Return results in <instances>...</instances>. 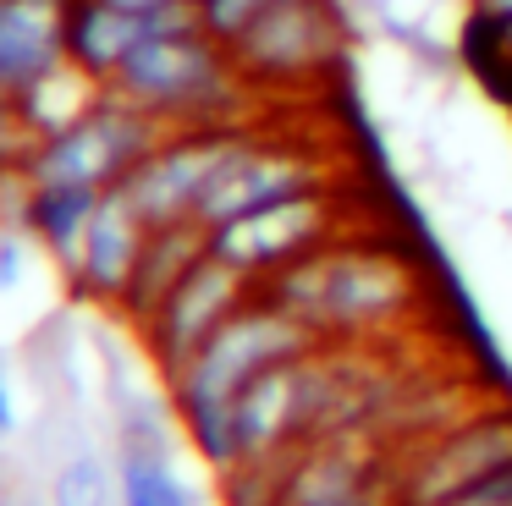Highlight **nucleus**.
I'll return each instance as SVG.
<instances>
[{
	"instance_id": "obj_26",
	"label": "nucleus",
	"mask_w": 512,
	"mask_h": 506,
	"mask_svg": "<svg viewBox=\"0 0 512 506\" xmlns=\"http://www.w3.org/2000/svg\"><path fill=\"white\" fill-rule=\"evenodd\" d=\"M0 171H6V165H0Z\"/></svg>"
},
{
	"instance_id": "obj_2",
	"label": "nucleus",
	"mask_w": 512,
	"mask_h": 506,
	"mask_svg": "<svg viewBox=\"0 0 512 506\" xmlns=\"http://www.w3.org/2000/svg\"><path fill=\"white\" fill-rule=\"evenodd\" d=\"M259 292L281 303L292 319H303L320 341L364 347L419 308V270L391 242H369L347 231V237L303 253L298 264L276 270L270 281H259Z\"/></svg>"
},
{
	"instance_id": "obj_1",
	"label": "nucleus",
	"mask_w": 512,
	"mask_h": 506,
	"mask_svg": "<svg viewBox=\"0 0 512 506\" xmlns=\"http://www.w3.org/2000/svg\"><path fill=\"white\" fill-rule=\"evenodd\" d=\"M314 347H325V341L254 286V297L166 380L182 440H188V451L215 479L226 468H237V413L232 407L243 396V385L287 358H303Z\"/></svg>"
},
{
	"instance_id": "obj_13",
	"label": "nucleus",
	"mask_w": 512,
	"mask_h": 506,
	"mask_svg": "<svg viewBox=\"0 0 512 506\" xmlns=\"http://www.w3.org/2000/svg\"><path fill=\"white\" fill-rule=\"evenodd\" d=\"M144 39L149 17L138 0H67V61L100 83H111Z\"/></svg>"
},
{
	"instance_id": "obj_14",
	"label": "nucleus",
	"mask_w": 512,
	"mask_h": 506,
	"mask_svg": "<svg viewBox=\"0 0 512 506\" xmlns=\"http://www.w3.org/2000/svg\"><path fill=\"white\" fill-rule=\"evenodd\" d=\"M204 248H210V231H204L199 220L149 226V242H144V253H138V270H133V281H127L122 303H116V314L133 325V336L144 330V319L155 314L160 303H166L171 286H177L182 275H188L193 264L204 259Z\"/></svg>"
},
{
	"instance_id": "obj_9",
	"label": "nucleus",
	"mask_w": 512,
	"mask_h": 506,
	"mask_svg": "<svg viewBox=\"0 0 512 506\" xmlns=\"http://www.w3.org/2000/svg\"><path fill=\"white\" fill-rule=\"evenodd\" d=\"M314 187H336L331 160H325L314 143L298 138H265V132H248L243 149L215 171L210 193L199 198V226L215 231L237 215H254L265 204H281V198L314 193Z\"/></svg>"
},
{
	"instance_id": "obj_20",
	"label": "nucleus",
	"mask_w": 512,
	"mask_h": 506,
	"mask_svg": "<svg viewBox=\"0 0 512 506\" xmlns=\"http://www.w3.org/2000/svg\"><path fill=\"white\" fill-rule=\"evenodd\" d=\"M34 248L39 242L28 237L23 226H0V297H12L17 286L28 281V270H34Z\"/></svg>"
},
{
	"instance_id": "obj_10",
	"label": "nucleus",
	"mask_w": 512,
	"mask_h": 506,
	"mask_svg": "<svg viewBox=\"0 0 512 506\" xmlns=\"http://www.w3.org/2000/svg\"><path fill=\"white\" fill-rule=\"evenodd\" d=\"M248 297H254V281L204 248V259L171 286L166 303H160L155 314L144 319V330H138V347H144L149 369L160 374V385H166L171 374H177L182 363H188L193 352L248 303Z\"/></svg>"
},
{
	"instance_id": "obj_25",
	"label": "nucleus",
	"mask_w": 512,
	"mask_h": 506,
	"mask_svg": "<svg viewBox=\"0 0 512 506\" xmlns=\"http://www.w3.org/2000/svg\"><path fill=\"white\" fill-rule=\"evenodd\" d=\"M17 506H50V501H17Z\"/></svg>"
},
{
	"instance_id": "obj_19",
	"label": "nucleus",
	"mask_w": 512,
	"mask_h": 506,
	"mask_svg": "<svg viewBox=\"0 0 512 506\" xmlns=\"http://www.w3.org/2000/svg\"><path fill=\"white\" fill-rule=\"evenodd\" d=\"M276 6H287V0H199V28L210 33V39L232 44Z\"/></svg>"
},
{
	"instance_id": "obj_22",
	"label": "nucleus",
	"mask_w": 512,
	"mask_h": 506,
	"mask_svg": "<svg viewBox=\"0 0 512 506\" xmlns=\"http://www.w3.org/2000/svg\"><path fill=\"white\" fill-rule=\"evenodd\" d=\"M441 506H512V457L501 462L496 473H485L479 484H468L463 495H452V501Z\"/></svg>"
},
{
	"instance_id": "obj_17",
	"label": "nucleus",
	"mask_w": 512,
	"mask_h": 506,
	"mask_svg": "<svg viewBox=\"0 0 512 506\" xmlns=\"http://www.w3.org/2000/svg\"><path fill=\"white\" fill-rule=\"evenodd\" d=\"M50 506H116V462L100 451H72L50 473Z\"/></svg>"
},
{
	"instance_id": "obj_8",
	"label": "nucleus",
	"mask_w": 512,
	"mask_h": 506,
	"mask_svg": "<svg viewBox=\"0 0 512 506\" xmlns=\"http://www.w3.org/2000/svg\"><path fill=\"white\" fill-rule=\"evenodd\" d=\"M254 127H177L127 171L122 198L149 226H177L199 215V198L210 193L215 171L243 149Z\"/></svg>"
},
{
	"instance_id": "obj_7",
	"label": "nucleus",
	"mask_w": 512,
	"mask_h": 506,
	"mask_svg": "<svg viewBox=\"0 0 512 506\" xmlns=\"http://www.w3.org/2000/svg\"><path fill=\"white\" fill-rule=\"evenodd\" d=\"M512 457V407H474L441 435L391 457V495L397 506H441L496 473Z\"/></svg>"
},
{
	"instance_id": "obj_15",
	"label": "nucleus",
	"mask_w": 512,
	"mask_h": 506,
	"mask_svg": "<svg viewBox=\"0 0 512 506\" xmlns=\"http://www.w3.org/2000/svg\"><path fill=\"white\" fill-rule=\"evenodd\" d=\"M105 193L94 187H78V182H28V198H23V231L61 264V275L78 264V248H83V231H89L94 209H100Z\"/></svg>"
},
{
	"instance_id": "obj_21",
	"label": "nucleus",
	"mask_w": 512,
	"mask_h": 506,
	"mask_svg": "<svg viewBox=\"0 0 512 506\" xmlns=\"http://www.w3.org/2000/svg\"><path fill=\"white\" fill-rule=\"evenodd\" d=\"M34 143H39V132L28 127L23 105L12 94H0V165H23L34 154Z\"/></svg>"
},
{
	"instance_id": "obj_18",
	"label": "nucleus",
	"mask_w": 512,
	"mask_h": 506,
	"mask_svg": "<svg viewBox=\"0 0 512 506\" xmlns=\"http://www.w3.org/2000/svg\"><path fill=\"white\" fill-rule=\"evenodd\" d=\"M281 468H287V457L226 468L221 473V501L226 506H281Z\"/></svg>"
},
{
	"instance_id": "obj_3",
	"label": "nucleus",
	"mask_w": 512,
	"mask_h": 506,
	"mask_svg": "<svg viewBox=\"0 0 512 506\" xmlns=\"http://www.w3.org/2000/svg\"><path fill=\"white\" fill-rule=\"evenodd\" d=\"M105 88L133 99L138 110L160 127H254V99L259 88L237 72L232 50L210 39L204 28L193 33H160L144 39Z\"/></svg>"
},
{
	"instance_id": "obj_16",
	"label": "nucleus",
	"mask_w": 512,
	"mask_h": 506,
	"mask_svg": "<svg viewBox=\"0 0 512 506\" xmlns=\"http://www.w3.org/2000/svg\"><path fill=\"white\" fill-rule=\"evenodd\" d=\"M100 94H105V83H100V77H89L83 66L61 61L56 72H45L34 88H23V94H17V105H23L28 127H34L39 138H50V132L72 127V121H78L83 110H94V105H100Z\"/></svg>"
},
{
	"instance_id": "obj_4",
	"label": "nucleus",
	"mask_w": 512,
	"mask_h": 506,
	"mask_svg": "<svg viewBox=\"0 0 512 506\" xmlns=\"http://www.w3.org/2000/svg\"><path fill=\"white\" fill-rule=\"evenodd\" d=\"M166 132L171 127H160L149 110H138L116 88H105L94 110H83L72 127L34 143V154L23 160V176L28 182H78L94 187V193H111Z\"/></svg>"
},
{
	"instance_id": "obj_12",
	"label": "nucleus",
	"mask_w": 512,
	"mask_h": 506,
	"mask_svg": "<svg viewBox=\"0 0 512 506\" xmlns=\"http://www.w3.org/2000/svg\"><path fill=\"white\" fill-rule=\"evenodd\" d=\"M67 61V0H0V94H23Z\"/></svg>"
},
{
	"instance_id": "obj_11",
	"label": "nucleus",
	"mask_w": 512,
	"mask_h": 506,
	"mask_svg": "<svg viewBox=\"0 0 512 506\" xmlns=\"http://www.w3.org/2000/svg\"><path fill=\"white\" fill-rule=\"evenodd\" d=\"M144 242H149V220L122 198V187H111V193L100 198V209H94L89 231H83L78 264L67 270L72 297L100 303V308H116L122 292H127V281H133V270H138Z\"/></svg>"
},
{
	"instance_id": "obj_24",
	"label": "nucleus",
	"mask_w": 512,
	"mask_h": 506,
	"mask_svg": "<svg viewBox=\"0 0 512 506\" xmlns=\"http://www.w3.org/2000/svg\"><path fill=\"white\" fill-rule=\"evenodd\" d=\"M17 435V391L12 380H6V363H0V446Z\"/></svg>"
},
{
	"instance_id": "obj_5",
	"label": "nucleus",
	"mask_w": 512,
	"mask_h": 506,
	"mask_svg": "<svg viewBox=\"0 0 512 506\" xmlns=\"http://www.w3.org/2000/svg\"><path fill=\"white\" fill-rule=\"evenodd\" d=\"M237 72L265 94V88H303L320 83L347 50V17L336 0H287L265 11L243 39L226 44Z\"/></svg>"
},
{
	"instance_id": "obj_6",
	"label": "nucleus",
	"mask_w": 512,
	"mask_h": 506,
	"mask_svg": "<svg viewBox=\"0 0 512 506\" xmlns=\"http://www.w3.org/2000/svg\"><path fill=\"white\" fill-rule=\"evenodd\" d=\"M347 198L336 187H314V193L281 198V204H265L254 215H237L226 226L210 231V253L226 259L232 270H243L248 281H270L276 270L298 264L303 253L325 248V242L347 237Z\"/></svg>"
},
{
	"instance_id": "obj_23",
	"label": "nucleus",
	"mask_w": 512,
	"mask_h": 506,
	"mask_svg": "<svg viewBox=\"0 0 512 506\" xmlns=\"http://www.w3.org/2000/svg\"><path fill=\"white\" fill-rule=\"evenodd\" d=\"M468 17H474L479 33L512 28V0H468Z\"/></svg>"
}]
</instances>
